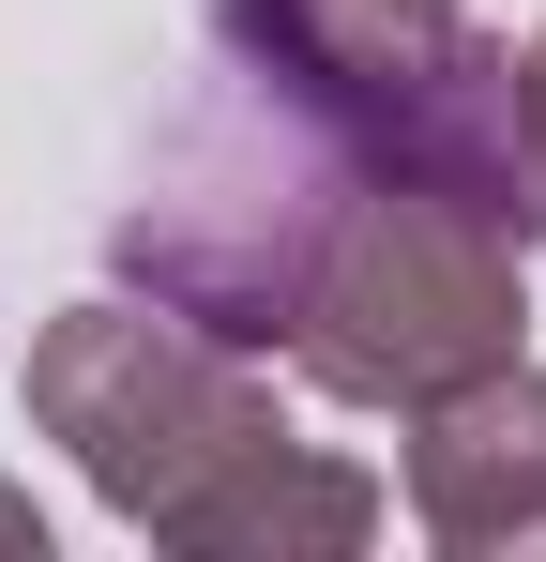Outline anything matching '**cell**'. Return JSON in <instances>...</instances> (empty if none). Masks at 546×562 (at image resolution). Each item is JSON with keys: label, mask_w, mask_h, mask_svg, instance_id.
<instances>
[{"label": "cell", "mask_w": 546, "mask_h": 562, "mask_svg": "<svg viewBox=\"0 0 546 562\" xmlns=\"http://www.w3.org/2000/svg\"><path fill=\"white\" fill-rule=\"evenodd\" d=\"M410 532L455 562H546V366L532 350L410 411Z\"/></svg>", "instance_id": "5b68a950"}, {"label": "cell", "mask_w": 546, "mask_h": 562, "mask_svg": "<svg viewBox=\"0 0 546 562\" xmlns=\"http://www.w3.org/2000/svg\"><path fill=\"white\" fill-rule=\"evenodd\" d=\"M213 61L350 137L364 183H441L546 244L532 122H516V46L470 0H213Z\"/></svg>", "instance_id": "7a4b0ae2"}, {"label": "cell", "mask_w": 546, "mask_h": 562, "mask_svg": "<svg viewBox=\"0 0 546 562\" xmlns=\"http://www.w3.org/2000/svg\"><path fill=\"white\" fill-rule=\"evenodd\" d=\"M516 122H532V198H546V31L516 46Z\"/></svg>", "instance_id": "52a82bcc"}, {"label": "cell", "mask_w": 546, "mask_h": 562, "mask_svg": "<svg viewBox=\"0 0 546 562\" xmlns=\"http://www.w3.org/2000/svg\"><path fill=\"white\" fill-rule=\"evenodd\" d=\"M516 228L501 213H470L441 183H364L350 228H334V259L304 289V319H288V366L319 380L334 411H425L455 380L516 366V319H532V289H516Z\"/></svg>", "instance_id": "3957f363"}, {"label": "cell", "mask_w": 546, "mask_h": 562, "mask_svg": "<svg viewBox=\"0 0 546 562\" xmlns=\"http://www.w3.org/2000/svg\"><path fill=\"white\" fill-rule=\"evenodd\" d=\"M350 137L334 122H304L288 92H259L243 61H213L182 122L152 137V168L122 198V228H106V259L137 304H168L197 335H228V350H288V319H304V289L334 259V228H350Z\"/></svg>", "instance_id": "6da1fadb"}, {"label": "cell", "mask_w": 546, "mask_h": 562, "mask_svg": "<svg viewBox=\"0 0 546 562\" xmlns=\"http://www.w3.org/2000/svg\"><path fill=\"white\" fill-rule=\"evenodd\" d=\"M379 517H395L379 471H350V457H319V441L273 426L259 457H228L152 548H182V562H334V548H364Z\"/></svg>", "instance_id": "8992f818"}, {"label": "cell", "mask_w": 546, "mask_h": 562, "mask_svg": "<svg viewBox=\"0 0 546 562\" xmlns=\"http://www.w3.org/2000/svg\"><path fill=\"white\" fill-rule=\"evenodd\" d=\"M31 426L91 471L106 517L168 532L182 502H197L228 457H259L288 411H273L259 350H228V335L168 319V304L106 289V304H61V319L31 335Z\"/></svg>", "instance_id": "277c9868"}, {"label": "cell", "mask_w": 546, "mask_h": 562, "mask_svg": "<svg viewBox=\"0 0 546 562\" xmlns=\"http://www.w3.org/2000/svg\"><path fill=\"white\" fill-rule=\"evenodd\" d=\"M0 548H15V562H46V517H31L15 486H0Z\"/></svg>", "instance_id": "ba28073f"}]
</instances>
